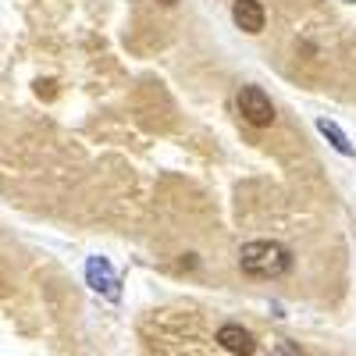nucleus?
<instances>
[{
    "label": "nucleus",
    "instance_id": "f257e3e1",
    "mask_svg": "<svg viewBox=\"0 0 356 356\" xmlns=\"http://www.w3.org/2000/svg\"><path fill=\"white\" fill-rule=\"evenodd\" d=\"M239 267L250 278L271 282V278H282L292 271V253H289V246H282L275 239H253V243H243Z\"/></svg>",
    "mask_w": 356,
    "mask_h": 356
},
{
    "label": "nucleus",
    "instance_id": "f03ea898",
    "mask_svg": "<svg viewBox=\"0 0 356 356\" xmlns=\"http://www.w3.org/2000/svg\"><path fill=\"white\" fill-rule=\"evenodd\" d=\"M235 107H239L243 122H250L253 129H271L275 125V104L260 86H243L239 97H235Z\"/></svg>",
    "mask_w": 356,
    "mask_h": 356
},
{
    "label": "nucleus",
    "instance_id": "7ed1b4c3",
    "mask_svg": "<svg viewBox=\"0 0 356 356\" xmlns=\"http://www.w3.org/2000/svg\"><path fill=\"white\" fill-rule=\"evenodd\" d=\"M232 22L239 25L243 33L257 36V33H264L267 15H264V8H260V0H235V4H232Z\"/></svg>",
    "mask_w": 356,
    "mask_h": 356
},
{
    "label": "nucleus",
    "instance_id": "20e7f679",
    "mask_svg": "<svg viewBox=\"0 0 356 356\" xmlns=\"http://www.w3.org/2000/svg\"><path fill=\"white\" fill-rule=\"evenodd\" d=\"M218 342L228 353H257L253 335L243 328V324H235V321H228V324H221V328H218Z\"/></svg>",
    "mask_w": 356,
    "mask_h": 356
},
{
    "label": "nucleus",
    "instance_id": "39448f33",
    "mask_svg": "<svg viewBox=\"0 0 356 356\" xmlns=\"http://www.w3.org/2000/svg\"><path fill=\"white\" fill-rule=\"evenodd\" d=\"M317 129H321L324 136H332V143H335V150H339V154H346V157L353 154V150H349V143H346V136H342L332 122H317Z\"/></svg>",
    "mask_w": 356,
    "mask_h": 356
},
{
    "label": "nucleus",
    "instance_id": "423d86ee",
    "mask_svg": "<svg viewBox=\"0 0 356 356\" xmlns=\"http://www.w3.org/2000/svg\"><path fill=\"white\" fill-rule=\"evenodd\" d=\"M161 4H164V8H171V4H178V0H161Z\"/></svg>",
    "mask_w": 356,
    "mask_h": 356
}]
</instances>
